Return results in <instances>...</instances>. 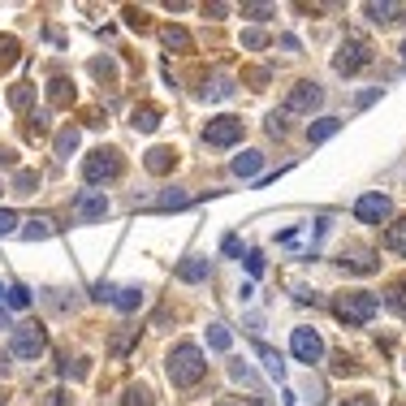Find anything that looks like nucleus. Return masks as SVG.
Masks as SVG:
<instances>
[{
  "instance_id": "obj_1",
  "label": "nucleus",
  "mask_w": 406,
  "mask_h": 406,
  "mask_svg": "<svg viewBox=\"0 0 406 406\" xmlns=\"http://www.w3.org/2000/svg\"><path fill=\"white\" fill-rule=\"evenodd\" d=\"M203 372H207V363H203L199 346H190V342L173 346V354H169V380H173L177 389L199 385V380H203Z\"/></svg>"
},
{
  "instance_id": "obj_2",
  "label": "nucleus",
  "mask_w": 406,
  "mask_h": 406,
  "mask_svg": "<svg viewBox=\"0 0 406 406\" xmlns=\"http://www.w3.org/2000/svg\"><path fill=\"white\" fill-rule=\"evenodd\" d=\"M333 312H337V320H346V324H367L372 316L380 312V298L367 294V290H346V294H337Z\"/></svg>"
},
{
  "instance_id": "obj_3",
  "label": "nucleus",
  "mask_w": 406,
  "mask_h": 406,
  "mask_svg": "<svg viewBox=\"0 0 406 406\" xmlns=\"http://www.w3.org/2000/svg\"><path fill=\"white\" fill-rule=\"evenodd\" d=\"M372 61V43L363 39V35H346V43H342V52H337V74H359L363 65Z\"/></svg>"
},
{
  "instance_id": "obj_4",
  "label": "nucleus",
  "mask_w": 406,
  "mask_h": 406,
  "mask_svg": "<svg viewBox=\"0 0 406 406\" xmlns=\"http://www.w3.org/2000/svg\"><path fill=\"white\" fill-rule=\"evenodd\" d=\"M238 139H242V121L238 117H212L203 125V143L207 148H234Z\"/></svg>"
},
{
  "instance_id": "obj_5",
  "label": "nucleus",
  "mask_w": 406,
  "mask_h": 406,
  "mask_svg": "<svg viewBox=\"0 0 406 406\" xmlns=\"http://www.w3.org/2000/svg\"><path fill=\"white\" fill-rule=\"evenodd\" d=\"M43 346H48V337H43L39 324H22V329L13 333V354H18V359H39Z\"/></svg>"
},
{
  "instance_id": "obj_6",
  "label": "nucleus",
  "mask_w": 406,
  "mask_h": 406,
  "mask_svg": "<svg viewBox=\"0 0 406 406\" xmlns=\"http://www.w3.org/2000/svg\"><path fill=\"white\" fill-rule=\"evenodd\" d=\"M290 350H294V359H298V363H320L324 342H320V333H316V329H294V337H290Z\"/></svg>"
},
{
  "instance_id": "obj_7",
  "label": "nucleus",
  "mask_w": 406,
  "mask_h": 406,
  "mask_svg": "<svg viewBox=\"0 0 406 406\" xmlns=\"http://www.w3.org/2000/svg\"><path fill=\"white\" fill-rule=\"evenodd\" d=\"M117 173H121L117 152H95L87 165H83V177H87V182H108V177H117Z\"/></svg>"
},
{
  "instance_id": "obj_8",
  "label": "nucleus",
  "mask_w": 406,
  "mask_h": 406,
  "mask_svg": "<svg viewBox=\"0 0 406 406\" xmlns=\"http://www.w3.org/2000/svg\"><path fill=\"white\" fill-rule=\"evenodd\" d=\"M389 212H394V203H389L385 194H363V199L354 203V216H359V221H367V225H380V221H389Z\"/></svg>"
},
{
  "instance_id": "obj_9",
  "label": "nucleus",
  "mask_w": 406,
  "mask_h": 406,
  "mask_svg": "<svg viewBox=\"0 0 406 406\" xmlns=\"http://www.w3.org/2000/svg\"><path fill=\"white\" fill-rule=\"evenodd\" d=\"M320 100H324V91L316 83H298L294 91H290V100H285V112H312Z\"/></svg>"
},
{
  "instance_id": "obj_10",
  "label": "nucleus",
  "mask_w": 406,
  "mask_h": 406,
  "mask_svg": "<svg viewBox=\"0 0 406 406\" xmlns=\"http://www.w3.org/2000/svg\"><path fill=\"white\" fill-rule=\"evenodd\" d=\"M74 212L78 216H83V221H100L104 212H108V199H104V194H78V199H74Z\"/></svg>"
},
{
  "instance_id": "obj_11",
  "label": "nucleus",
  "mask_w": 406,
  "mask_h": 406,
  "mask_svg": "<svg viewBox=\"0 0 406 406\" xmlns=\"http://www.w3.org/2000/svg\"><path fill=\"white\" fill-rule=\"evenodd\" d=\"M255 354L264 359V367H268V376H272V380H285V363H281V354L272 350L268 342H255Z\"/></svg>"
},
{
  "instance_id": "obj_12",
  "label": "nucleus",
  "mask_w": 406,
  "mask_h": 406,
  "mask_svg": "<svg viewBox=\"0 0 406 406\" xmlns=\"http://www.w3.org/2000/svg\"><path fill=\"white\" fill-rule=\"evenodd\" d=\"M337 130H342V121H337V117H320V121H316L312 130H307V143H312V148H316V143H324V139H333Z\"/></svg>"
},
{
  "instance_id": "obj_13",
  "label": "nucleus",
  "mask_w": 406,
  "mask_h": 406,
  "mask_svg": "<svg viewBox=\"0 0 406 406\" xmlns=\"http://www.w3.org/2000/svg\"><path fill=\"white\" fill-rule=\"evenodd\" d=\"M385 247L394 251V255H406V216H402V221H394V225L385 230Z\"/></svg>"
},
{
  "instance_id": "obj_14",
  "label": "nucleus",
  "mask_w": 406,
  "mask_h": 406,
  "mask_svg": "<svg viewBox=\"0 0 406 406\" xmlns=\"http://www.w3.org/2000/svg\"><path fill=\"white\" fill-rule=\"evenodd\" d=\"M259 165H264V156H259V152H242V156H234V173H238V177H255Z\"/></svg>"
},
{
  "instance_id": "obj_15",
  "label": "nucleus",
  "mask_w": 406,
  "mask_h": 406,
  "mask_svg": "<svg viewBox=\"0 0 406 406\" xmlns=\"http://www.w3.org/2000/svg\"><path fill=\"white\" fill-rule=\"evenodd\" d=\"M173 160H177L173 148H152V152H148V169H152V173H165Z\"/></svg>"
},
{
  "instance_id": "obj_16",
  "label": "nucleus",
  "mask_w": 406,
  "mask_h": 406,
  "mask_svg": "<svg viewBox=\"0 0 406 406\" xmlns=\"http://www.w3.org/2000/svg\"><path fill=\"white\" fill-rule=\"evenodd\" d=\"M177 277L182 281H203L207 277V259H186V264L177 268Z\"/></svg>"
},
{
  "instance_id": "obj_17",
  "label": "nucleus",
  "mask_w": 406,
  "mask_h": 406,
  "mask_svg": "<svg viewBox=\"0 0 406 406\" xmlns=\"http://www.w3.org/2000/svg\"><path fill=\"white\" fill-rule=\"evenodd\" d=\"M385 303L394 307L398 316H406V277H402V281H394V285H389V294H385Z\"/></svg>"
},
{
  "instance_id": "obj_18",
  "label": "nucleus",
  "mask_w": 406,
  "mask_h": 406,
  "mask_svg": "<svg viewBox=\"0 0 406 406\" xmlns=\"http://www.w3.org/2000/svg\"><path fill=\"white\" fill-rule=\"evenodd\" d=\"M112 303H117L121 312H134V307L143 303V290H134V285H125V290H117V294H112Z\"/></svg>"
},
{
  "instance_id": "obj_19",
  "label": "nucleus",
  "mask_w": 406,
  "mask_h": 406,
  "mask_svg": "<svg viewBox=\"0 0 406 406\" xmlns=\"http://www.w3.org/2000/svg\"><path fill=\"white\" fill-rule=\"evenodd\" d=\"M5 303L13 307V312H26V307H30V290L26 285H9L5 290Z\"/></svg>"
},
{
  "instance_id": "obj_20",
  "label": "nucleus",
  "mask_w": 406,
  "mask_h": 406,
  "mask_svg": "<svg viewBox=\"0 0 406 406\" xmlns=\"http://www.w3.org/2000/svg\"><path fill=\"white\" fill-rule=\"evenodd\" d=\"M48 234H52V221H48V216L26 221V230H22V238H30V242H35V238H48Z\"/></svg>"
},
{
  "instance_id": "obj_21",
  "label": "nucleus",
  "mask_w": 406,
  "mask_h": 406,
  "mask_svg": "<svg viewBox=\"0 0 406 406\" xmlns=\"http://www.w3.org/2000/svg\"><path fill=\"white\" fill-rule=\"evenodd\" d=\"M207 346L212 350H230V329H225V324H207Z\"/></svg>"
},
{
  "instance_id": "obj_22",
  "label": "nucleus",
  "mask_w": 406,
  "mask_h": 406,
  "mask_svg": "<svg viewBox=\"0 0 406 406\" xmlns=\"http://www.w3.org/2000/svg\"><path fill=\"white\" fill-rule=\"evenodd\" d=\"M156 125H160V112L156 108H148V104L134 108V130H156Z\"/></svg>"
},
{
  "instance_id": "obj_23",
  "label": "nucleus",
  "mask_w": 406,
  "mask_h": 406,
  "mask_svg": "<svg viewBox=\"0 0 406 406\" xmlns=\"http://www.w3.org/2000/svg\"><path fill=\"white\" fill-rule=\"evenodd\" d=\"M363 13L372 22H389V13H398V5H363Z\"/></svg>"
},
{
  "instance_id": "obj_24",
  "label": "nucleus",
  "mask_w": 406,
  "mask_h": 406,
  "mask_svg": "<svg viewBox=\"0 0 406 406\" xmlns=\"http://www.w3.org/2000/svg\"><path fill=\"white\" fill-rule=\"evenodd\" d=\"M74 148H78V130H65V134L57 139V152H61V156H70Z\"/></svg>"
},
{
  "instance_id": "obj_25",
  "label": "nucleus",
  "mask_w": 406,
  "mask_h": 406,
  "mask_svg": "<svg viewBox=\"0 0 406 406\" xmlns=\"http://www.w3.org/2000/svg\"><path fill=\"white\" fill-rule=\"evenodd\" d=\"M165 43H169V48H190L186 30H177V26H169V30H165Z\"/></svg>"
},
{
  "instance_id": "obj_26",
  "label": "nucleus",
  "mask_w": 406,
  "mask_h": 406,
  "mask_svg": "<svg viewBox=\"0 0 406 406\" xmlns=\"http://www.w3.org/2000/svg\"><path fill=\"white\" fill-rule=\"evenodd\" d=\"M190 203V194H182V190H177V194H165V199H160L156 207H186Z\"/></svg>"
},
{
  "instance_id": "obj_27",
  "label": "nucleus",
  "mask_w": 406,
  "mask_h": 406,
  "mask_svg": "<svg viewBox=\"0 0 406 406\" xmlns=\"http://www.w3.org/2000/svg\"><path fill=\"white\" fill-rule=\"evenodd\" d=\"M247 272H251V277L264 272V255H259V251H247Z\"/></svg>"
},
{
  "instance_id": "obj_28",
  "label": "nucleus",
  "mask_w": 406,
  "mask_h": 406,
  "mask_svg": "<svg viewBox=\"0 0 406 406\" xmlns=\"http://www.w3.org/2000/svg\"><path fill=\"white\" fill-rule=\"evenodd\" d=\"M333 372H337V376H350V372H354V359H346V354H337V359H333Z\"/></svg>"
},
{
  "instance_id": "obj_29",
  "label": "nucleus",
  "mask_w": 406,
  "mask_h": 406,
  "mask_svg": "<svg viewBox=\"0 0 406 406\" xmlns=\"http://www.w3.org/2000/svg\"><path fill=\"white\" fill-rule=\"evenodd\" d=\"M13 225H18V216H13L9 207H0V234H13Z\"/></svg>"
},
{
  "instance_id": "obj_30",
  "label": "nucleus",
  "mask_w": 406,
  "mask_h": 406,
  "mask_svg": "<svg viewBox=\"0 0 406 406\" xmlns=\"http://www.w3.org/2000/svg\"><path fill=\"white\" fill-rule=\"evenodd\" d=\"M234 87L230 83H225V78H221V83H212V91H207V100H225V95H230Z\"/></svg>"
},
{
  "instance_id": "obj_31",
  "label": "nucleus",
  "mask_w": 406,
  "mask_h": 406,
  "mask_svg": "<svg viewBox=\"0 0 406 406\" xmlns=\"http://www.w3.org/2000/svg\"><path fill=\"white\" fill-rule=\"evenodd\" d=\"M342 406H376V398H372V394H354V398H346Z\"/></svg>"
},
{
  "instance_id": "obj_32",
  "label": "nucleus",
  "mask_w": 406,
  "mask_h": 406,
  "mask_svg": "<svg viewBox=\"0 0 406 406\" xmlns=\"http://www.w3.org/2000/svg\"><path fill=\"white\" fill-rule=\"evenodd\" d=\"M30 186H39V177H35V173H18V190L30 194Z\"/></svg>"
},
{
  "instance_id": "obj_33",
  "label": "nucleus",
  "mask_w": 406,
  "mask_h": 406,
  "mask_svg": "<svg viewBox=\"0 0 406 406\" xmlns=\"http://www.w3.org/2000/svg\"><path fill=\"white\" fill-rule=\"evenodd\" d=\"M242 13H251V18H268L272 9H268V5H247V9H242Z\"/></svg>"
},
{
  "instance_id": "obj_34",
  "label": "nucleus",
  "mask_w": 406,
  "mask_h": 406,
  "mask_svg": "<svg viewBox=\"0 0 406 406\" xmlns=\"http://www.w3.org/2000/svg\"><path fill=\"white\" fill-rule=\"evenodd\" d=\"M242 43H247V48H259V43H264V35H259V30H247V35H242Z\"/></svg>"
},
{
  "instance_id": "obj_35",
  "label": "nucleus",
  "mask_w": 406,
  "mask_h": 406,
  "mask_svg": "<svg viewBox=\"0 0 406 406\" xmlns=\"http://www.w3.org/2000/svg\"><path fill=\"white\" fill-rule=\"evenodd\" d=\"M0 329H9V316L5 312H0Z\"/></svg>"
},
{
  "instance_id": "obj_36",
  "label": "nucleus",
  "mask_w": 406,
  "mask_h": 406,
  "mask_svg": "<svg viewBox=\"0 0 406 406\" xmlns=\"http://www.w3.org/2000/svg\"><path fill=\"white\" fill-rule=\"evenodd\" d=\"M402 57H406V43H402Z\"/></svg>"
},
{
  "instance_id": "obj_37",
  "label": "nucleus",
  "mask_w": 406,
  "mask_h": 406,
  "mask_svg": "<svg viewBox=\"0 0 406 406\" xmlns=\"http://www.w3.org/2000/svg\"><path fill=\"white\" fill-rule=\"evenodd\" d=\"M221 406H234V402H221Z\"/></svg>"
},
{
  "instance_id": "obj_38",
  "label": "nucleus",
  "mask_w": 406,
  "mask_h": 406,
  "mask_svg": "<svg viewBox=\"0 0 406 406\" xmlns=\"http://www.w3.org/2000/svg\"><path fill=\"white\" fill-rule=\"evenodd\" d=\"M0 294H5V290H0Z\"/></svg>"
},
{
  "instance_id": "obj_39",
  "label": "nucleus",
  "mask_w": 406,
  "mask_h": 406,
  "mask_svg": "<svg viewBox=\"0 0 406 406\" xmlns=\"http://www.w3.org/2000/svg\"><path fill=\"white\" fill-rule=\"evenodd\" d=\"M402 406H406V402H402Z\"/></svg>"
}]
</instances>
